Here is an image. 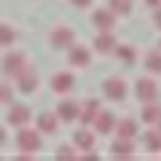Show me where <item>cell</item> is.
Here are the masks:
<instances>
[{
	"mask_svg": "<svg viewBox=\"0 0 161 161\" xmlns=\"http://www.w3.org/2000/svg\"><path fill=\"white\" fill-rule=\"evenodd\" d=\"M16 145H19V150H24V153H32V156H35V150H40V134L35 132V129H24V126H19Z\"/></svg>",
	"mask_w": 161,
	"mask_h": 161,
	"instance_id": "1",
	"label": "cell"
},
{
	"mask_svg": "<svg viewBox=\"0 0 161 161\" xmlns=\"http://www.w3.org/2000/svg\"><path fill=\"white\" fill-rule=\"evenodd\" d=\"M48 43H51L54 48H70L75 43V32L70 27H64V24H57V27L48 32Z\"/></svg>",
	"mask_w": 161,
	"mask_h": 161,
	"instance_id": "2",
	"label": "cell"
},
{
	"mask_svg": "<svg viewBox=\"0 0 161 161\" xmlns=\"http://www.w3.org/2000/svg\"><path fill=\"white\" fill-rule=\"evenodd\" d=\"M3 70H6V75H11V78H19V75L27 70V57H24L22 51L6 54V59H3Z\"/></svg>",
	"mask_w": 161,
	"mask_h": 161,
	"instance_id": "3",
	"label": "cell"
},
{
	"mask_svg": "<svg viewBox=\"0 0 161 161\" xmlns=\"http://www.w3.org/2000/svg\"><path fill=\"white\" fill-rule=\"evenodd\" d=\"M92 22H94V27H97L99 32H110V30L115 27V14L110 11V8H97V11L92 14Z\"/></svg>",
	"mask_w": 161,
	"mask_h": 161,
	"instance_id": "4",
	"label": "cell"
},
{
	"mask_svg": "<svg viewBox=\"0 0 161 161\" xmlns=\"http://www.w3.org/2000/svg\"><path fill=\"white\" fill-rule=\"evenodd\" d=\"M102 92H105V97L108 99H113V102H121V99L126 97V83L121 78H108L102 83Z\"/></svg>",
	"mask_w": 161,
	"mask_h": 161,
	"instance_id": "5",
	"label": "cell"
},
{
	"mask_svg": "<svg viewBox=\"0 0 161 161\" xmlns=\"http://www.w3.org/2000/svg\"><path fill=\"white\" fill-rule=\"evenodd\" d=\"M134 92H137L140 102H156V97H158V86H156L150 78H140L137 86H134Z\"/></svg>",
	"mask_w": 161,
	"mask_h": 161,
	"instance_id": "6",
	"label": "cell"
},
{
	"mask_svg": "<svg viewBox=\"0 0 161 161\" xmlns=\"http://www.w3.org/2000/svg\"><path fill=\"white\" fill-rule=\"evenodd\" d=\"M57 115H59V121H64V124H73L75 118H80V105L70 102V99H62V102L57 105Z\"/></svg>",
	"mask_w": 161,
	"mask_h": 161,
	"instance_id": "7",
	"label": "cell"
},
{
	"mask_svg": "<svg viewBox=\"0 0 161 161\" xmlns=\"http://www.w3.org/2000/svg\"><path fill=\"white\" fill-rule=\"evenodd\" d=\"M70 64H75V67H89L92 64V51L83 46H70V54H67Z\"/></svg>",
	"mask_w": 161,
	"mask_h": 161,
	"instance_id": "8",
	"label": "cell"
},
{
	"mask_svg": "<svg viewBox=\"0 0 161 161\" xmlns=\"http://www.w3.org/2000/svg\"><path fill=\"white\" fill-rule=\"evenodd\" d=\"M30 121V108L27 105H11V110H8V124L11 126H27Z\"/></svg>",
	"mask_w": 161,
	"mask_h": 161,
	"instance_id": "9",
	"label": "cell"
},
{
	"mask_svg": "<svg viewBox=\"0 0 161 161\" xmlns=\"http://www.w3.org/2000/svg\"><path fill=\"white\" fill-rule=\"evenodd\" d=\"M35 86H38V75H35V70L27 67V70H24V73L16 78V89H19L22 94H32Z\"/></svg>",
	"mask_w": 161,
	"mask_h": 161,
	"instance_id": "10",
	"label": "cell"
},
{
	"mask_svg": "<svg viewBox=\"0 0 161 161\" xmlns=\"http://www.w3.org/2000/svg\"><path fill=\"white\" fill-rule=\"evenodd\" d=\"M92 126L97 129L99 134H110V132H113V129H115V118H113V113H108V110H99Z\"/></svg>",
	"mask_w": 161,
	"mask_h": 161,
	"instance_id": "11",
	"label": "cell"
},
{
	"mask_svg": "<svg viewBox=\"0 0 161 161\" xmlns=\"http://www.w3.org/2000/svg\"><path fill=\"white\" fill-rule=\"evenodd\" d=\"M97 113H99V102L97 99H86V102L80 105V124H83V126H92L94 124V118H97Z\"/></svg>",
	"mask_w": 161,
	"mask_h": 161,
	"instance_id": "12",
	"label": "cell"
},
{
	"mask_svg": "<svg viewBox=\"0 0 161 161\" xmlns=\"http://www.w3.org/2000/svg\"><path fill=\"white\" fill-rule=\"evenodd\" d=\"M115 46H118V40H115L110 32H99L97 38H94V48H97V54H113Z\"/></svg>",
	"mask_w": 161,
	"mask_h": 161,
	"instance_id": "13",
	"label": "cell"
},
{
	"mask_svg": "<svg viewBox=\"0 0 161 161\" xmlns=\"http://www.w3.org/2000/svg\"><path fill=\"white\" fill-rule=\"evenodd\" d=\"M73 83H75V80H73L70 73H54L51 75V89L57 94H67L70 89H73Z\"/></svg>",
	"mask_w": 161,
	"mask_h": 161,
	"instance_id": "14",
	"label": "cell"
},
{
	"mask_svg": "<svg viewBox=\"0 0 161 161\" xmlns=\"http://www.w3.org/2000/svg\"><path fill=\"white\" fill-rule=\"evenodd\" d=\"M57 129H59V115L57 113H40L38 115V132L54 134Z\"/></svg>",
	"mask_w": 161,
	"mask_h": 161,
	"instance_id": "15",
	"label": "cell"
},
{
	"mask_svg": "<svg viewBox=\"0 0 161 161\" xmlns=\"http://www.w3.org/2000/svg\"><path fill=\"white\" fill-rule=\"evenodd\" d=\"M115 132H118V137L121 140H132V137H137V121H132V118H124V121H118L115 124Z\"/></svg>",
	"mask_w": 161,
	"mask_h": 161,
	"instance_id": "16",
	"label": "cell"
},
{
	"mask_svg": "<svg viewBox=\"0 0 161 161\" xmlns=\"http://www.w3.org/2000/svg\"><path fill=\"white\" fill-rule=\"evenodd\" d=\"M110 150H113V156L115 158H132V150H134V145H132V140H115L113 145H110Z\"/></svg>",
	"mask_w": 161,
	"mask_h": 161,
	"instance_id": "17",
	"label": "cell"
},
{
	"mask_svg": "<svg viewBox=\"0 0 161 161\" xmlns=\"http://www.w3.org/2000/svg\"><path fill=\"white\" fill-rule=\"evenodd\" d=\"M73 142H75V148H78V150H92L94 148V134L89 132V129H78L75 137H73Z\"/></svg>",
	"mask_w": 161,
	"mask_h": 161,
	"instance_id": "18",
	"label": "cell"
},
{
	"mask_svg": "<svg viewBox=\"0 0 161 161\" xmlns=\"http://www.w3.org/2000/svg\"><path fill=\"white\" fill-rule=\"evenodd\" d=\"M142 121H145V124H158V121H161V105L145 102V108H142Z\"/></svg>",
	"mask_w": 161,
	"mask_h": 161,
	"instance_id": "19",
	"label": "cell"
},
{
	"mask_svg": "<svg viewBox=\"0 0 161 161\" xmlns=\"http://www.w3.org/2000/svg\"><path fill=\"white\" fill-rule=\"evenodd\" d=\"M145 148L150 150V153H161V132L158 129H150V132H145Z\"/></svg>",
	"mask_w": 161,
	"mask_h": 161,
	"instance_id": "20",
	"label": "cell"
},
{
	"mask_svg": "<svg viewBox=\"0 0 161 161\" xmlns=\"http://www.w3.org/2000/svg\"><path fill=\"white\" fill-rule=\"evenodd\" d=\"M108 8L115 16H126V14H132V0H108Z\"/></svg>",
	"mask_w": 161,
	"mask_h": 161,
	"instance_id": "21",
	"label": "cell"
},
{
	"mask_svg": "<svg viewBox=\"0 0 161 161\" xmlns=\"http://www.w3.org/2000/svg\"><path fill=\"white\" fill-rule=\"evenodd\" d=\"M145 67L150 73H161V51H148L145 54Z\"/></svg>",
	"mask_w": 161,
	"mask_h": 161,
	"instance_id": "22",
	"label": "cell"
},
{
	"mask_svg": "<svg viewBox=\"0 0 161 161\" xmlns=\"http://www.w3.org/2000/svg\"><path fill=\"white\" fill-rule=\"evenodd\" d=\"M113 54H115L118 59H124L126 64H132L134 59H137V51H134L132 46H115V51H113Z\"/></svg>",
	"mask_w": 161,
	"mask_h": 161,
	"instance_id": "23",
	"label": "cell"
},
{
	"mask_svg": "<svg viewBox=\"0 0 161 161\" xmlns=\"http://www.w3.org/2000/svg\"><path fill=\"white\" fill-rule=\"evenodd\" d=\"M14 38H16V32H14L8 24H3V27H0V43H3V46H11Z\"/></svg>",
	"mask_w": 161,
	"mask_h": 161,
	"instance_id": "24",
	"label": "cell"
},
{
	"mask_svg": "<svg viewBox=\"0 0 161 161\" xmlns=\"http://www.w3.org/2000/svg\"><path fill=\"white\" fill-rule=\"evenodd\" d=\"M57 158H62V161H75L78 156H75V150L70 148V145H59V148H57Z\"/></svg>",
	"mask_w": 161,
	"mask_h": 161,
	"instance_id": "25",
	"label": "cell"
},
{
	"mask_svg": "<svg viewBox=\"0 0 161 161\" xmlns=\"http://www.w3.org/2000/svg\"><path fill=\"white\" fill-rule=\"evenodd\" d=\"M11 86H8V83H3V86H0V99H3V105H11Z\"/></svg>",
	"mask_w": 161,
	"mask_h": 161,
	"instance_id": "26",
	"label": "cell"
},
{
	"mask_svg": "<svg viewBox=\"0 0 161 161\" xmlns=\"http://www.w3.org/2000/svg\"><path fill=\"white\" fill-rule=\"evenodd\" d=\"M70 3H73L75 8H89L92 6V0H70Z\"/></svg>",
	"mask_w": 161,
	"mask_h": 161,
	"instance_id": "27",
	"label": "cell"
},
{
	"mask_svg": "<svg viewBox=\"0 0 161 161\" xmlns=\"http://www.w3.org/2000/svg\"><path fill=\"white\" fill-rule=\"evenodd\" d=\"M153 22H156V27L161 30V8H156V14H153Z\"/></svg>",
	"mask_w": 161,
	"mask_h": 161,
	"instance_id": "28",
	"label": "cell"
},
{
	"mask_svg": "<svg viewBox=\"0 0 161 161\" xmlns=\"http://www.w3.org/2000/svg\"><path fill=\"white\" fill-rule=\"evenodd\" d=\"M145 3H148L150 8H161V0H145Z\"/></svg>",
	"mask_w": 161,
	"mask_h": 161,
	"instance_id": "29",
	"label": "cell"
},
{
	"mask_svg": "<svg viewBox=\"0 0 161 161\" xmlns=\"http://www.w3.org/2000/svg\"><path fill=\"white\" fill-rule=\"evenodd\" d=\"M156 126H158V132H161V121H158V124H156Z\"/></svg>",
	"mask_w": 161,
	"mask_h": 161,
	"instance_id": "30",
	"label": "cell"
}]
</instances>
